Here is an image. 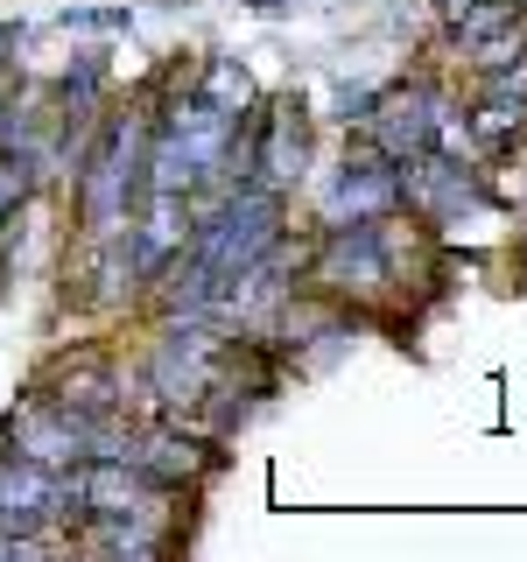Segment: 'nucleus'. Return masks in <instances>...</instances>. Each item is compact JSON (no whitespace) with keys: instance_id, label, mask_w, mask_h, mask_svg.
<instances>
[{"instance_id":"obj_1","label":"nucleus","mask_w":527,"mask_h":562,"mask_svg":"<svg viewBox=\"0 0 527 562\" xmlns=\"http://www.w3.org/2000/svg\"><path fill=\"white\" fill-rule=\"evenodd\" d=\"M148 113H155L148 99H134L127 113H105L92 148H85V162L70 169L85 239H105V233H120V225L134 218L141 190H148Z\"/></svg>"},{"instance_id":"obj_7","label":"nucleus","mask_w":527,"mask_h":562,"mask_svg":"<svg viewBox=\"0 0 527 562\" xmlns=\"http://www.w3.org/2000/svg\"><path fill=\"white\" fill-rule=\"evenodd\" d=\"M401 204V169L386 162L380 148H366V155H345L338 169H330V183H324V218L338 225V218H373V211H394Z\"/></svg>"},{"instance_id":"obj_14","label":"nucleus","mask_w":527,"mask_h":562,"mask_svg":"<svg viewBox=\"0 0 527 562\" xmlns=\"http://www.w3.org/2000/svg\"><path fill=\"white\" fill-rule=\"evenodd\" d=\"M8 49H14V22H0V57H8Z\"/></svg>"},{"instance_id":"obj_6","label":"nucleus","mask_w":527,"mask_h":562,"mask_svg":"<svg viewBox=\"0 0 527 562\" xmlns=\"http://www.w3.org/2000/svg\"><path fill=\"white\" fill-rule=\"evenodd\" d=\"M401 204H408L422 225H464V211L485 204V183H479V169H471L464 155H450V140H444V148L401 162Z\"/></svg>"},{"instance_id":"obj_11","label":"nucleus","mask_w":527,"mask_h":562,"mask_svg":"<svg viewBox=\"0 0 527 562\" xmlns=\"http://www.w3.org/2000/svg\"><path fill=\"white\" fill-rule=\"evenodd\" d=\"M29 190H35V162L22 148H0V233H8L14 211L29 204Z\"/></svg>"},{"instance_id":"obj_5","label":"nucleus","mask_w":527,"mask_h":562,"mask_svg":"<svg viewBox=\"0 0 527 562\" xmlns=\"http://www.w3.org/2000/svg\"><path fill=\"white\" fill-rule=\"evenodd\" d=\"M310 176V113L303 99H268V113H246V183L289 198Z\"/></svg>"},{"instance_id":"obj_4","label":"nucleus","mask_w":527,"mask_h":562,"mask_svg":"<svg viewBox=\"0 0 527 562\" xmlns=\"http://www.w3.org/2000/svg\"><path fill=\"white\" fill-rule=\"evenodd\" d=\"M366 134H373V148L401 169V162H415V155H429V148L450 140V99L436 92L429 78H408V85H394V92H380L366 105Z\"/></svg>"},{"instance_id":"obj_2","label":"nucleus","mask_w":527,"mask_h":562,"mask_svg":"<svg viewBox=\"0 0 527 562\" xmlns=\"http://www.w3.org/2000/svg\"><path fill=\"white\" fill-rule=\"evenodd\" d=\"M303 274L324 303H386L394 281H401V225L386 211L324 225V239L303 260Z\"/></svg>"},{"instance_id":"obj_13","label":"nucleus","mask_w":527,"mask_h":562,"mask_svg":"<svg viewBox=\"0 0 527 562\" xmlns=\"http://www.w3.org/2000/svg\"><path fill=\"white\" fill-rule=\"evenodd\" d=\"M246 8H254V14H260V22H281V14H289V8H295V0H246Z\"/></svg>"},{"instance_id":"obj_3","label":"nucleus","mask_w":527,"mask_h":562,"mask_svg":"<svg viewBox=\"0 0 527 562\" xmlns=\"http://www.w3.org/2000/svg\"><path fill=\"white\" fill-rule=\"evenodd\" d=\"M225 351H233V330L225 324H204V316H169L162 338L148 345V359H141V386H148L155 415H198V401L211 394V380H218Z\"/></svg>"},{"instance_id":"obj_8","label":"nucleus","mask_w":527,"mask_h":562,"mask_svg":"<svg viewBox=\"0 0 527 562\" xmlns=\"http://www.w3.org/2000/svg\"><path fill=\"white\" fill-rule=\"evenodd\" d=\"M49 401H64V408L85 415V422H113V415H127V373H120L113 359H70L57 373V394Z\"/></svg>"},{"instance_id":"obj_12","label":"nucleus","mask_w":527,"mask_h":562,"mask_svg":"<svg viewBox=\"0 0 527 562\" xmlns=\"http://www.w3.org/2000/svg\"><path fill=\"white\" fill-rule=\"evenodd\" d=\"M57 22L64 29H85V35H127L134 29V8H64Z\"/></svg>"},{"instance_id":"obj_9","label":"nucleus","mask_w":527,"mask_h":562,"mask_svg":"<svg viewBox=\"0 0 527 562\" xmlns=\"http://www.w3.org/2000/svg\"><path fill=\"white\" fill-rule=\"evenodd\" d=\"M527 134V92H520V70H492L485 99L471 105V140L479 148H514Z\"/></svg>"},{"instance_id":"obj_10","label":"nucleus","mask_w":527,"mask_h":562,"mask_svg":"<svg viewBox=\"0 0 527 562\" xmlns=\"http://www.w3.org/2000/svg\"><path fill=\"white\" fill-rule=\"evenodd\" d=\"M514 22H527V0H444V35L457 49H479Z\"/></svg>"}]
</instances>
